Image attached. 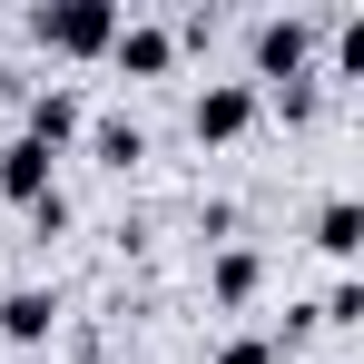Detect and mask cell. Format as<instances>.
Masks as SVG:
<instances>
[{"mask_svg":"<svg viewBox=\"0 0 364 364\" xmlns=\"http://www.w3.org/2000/svg\"><path fill=\"white\" fill-rule=\"evenodd\" d=\"M119 0H40L30 10V40L50 50V60H109V40H119Z\"/></svg>","mask_w":364,"mask_h":364,"instance_id":"cell-1","label":"cell"},{"mask_svg":"<svg viewBox=\"0 0 364 364\" xmlns=\"http://www.w3.org/2000/svg\"><path fill=\"white\" fill-rule=\"evenodd\" d=\"M246 50H256V79H266V89H286V79H315V50H325V20H315V10H266ZM256 79H246V89H256Z\"/></svg>","mask_w":364,"mask_h":364,"instance_id":"cell-2","label":"cell"},{"mask_svg":"<svg viewBox=\"0 0 364 364\" xmlns=\"http://www.w3.org/2000/svg\"><path fill=\"white\" fill-rule=\"evenodd\" d=\"M256 109H266V99H256L246 79H207V89L187 99V138H197V148H237L246 128H256Z\"/></svg>","mask_w":364,"mask_h":364,"instance_id":"cell-3","label":"cell"},{"mask_svg":"<svg viewBox=\"0 0 364 364\" xmlns=\"http://www.w3.org/2000/svg\"><path fill=\"white\" fill-rule=\"evenodd\" d=\"M50 335H60V286H10L0 296V345L10 355H40Z\"/></svg>","mask_w":364,"mask_h":364,"instance_id":"cell-4","label":"cell"},{"mask_svg":"<svg viewBox=\"0 0 364 364\" xmlns=\"http://www.w3.org/2000/svg\"><path fill=\"white\" fill-rule=\"evenodd\" d=\"M79 128H89V109H79V89H60V79L20 99V138H40L50 158H60V148H79Z\"/></svg>","mask_w":364,"mask_h":364,"instance_id":"cell-5","label":"cell"},{"mask_svg":"<svg viewBox=\"0 0 364 364\" xmlns=\"http://www.w3.org/2000/svg\"><path fill=\"white\" fill-rule=\"evenodd\" d=\"M207 296L227 305V315H246V305L266 296V246H246V237H227L217 256H207Z\"/></svg>","mask_w":364,"mask_h":364,"instance_id":"cell-6","label":"cell"},{"mask_svg":"<svg viewBox=\"0 0 364 364\" xmlns=\"http://www.w3.org/2000/svg\"><path fill=\"white\" fill-rule=\"evenodd\" d=\"M50 187H60V158H50L40 138H0V197H10V207H40Z\"/></svg>","mask_w":364,"mask_h":364,"instance_id":"cell-7","label":"cell"},{"mask_svg":"<svg viewBox=\"0 0 364 364\" xmlns=\"http://www.w3.org/2000/svg\"><path fill=\"white\" fill-rule=\"evenodd\" d=\"M109 69H128V79H168V69H178V40H168V20H119V40H109Z\"/></svg>","mask_w":364,"mask_h":364,"instance_id":"cell-8","label":"cell"},{"mask_svg":"<svg viewBox=\"0 0 364 364\" xmlns=\"http://www.w3.org/2000/svg\"><path fill=\"white\" fill-rule=\"evenodd\" d=\"M79 148H89L109 178H128V168L148 158V128H138V119H89V128H79Z\"/></svg>","mask_w":364,"mask_h":364,"instance_id":"cell-9","label":"cell"},{"mask_svg":"<svg viewBox=\"0 0 364 364\" xmlns=\"http://www.w3.org/2000/svg\"><path fill=\"white\" fill-rule=\"evenodd\" d=\"M315 246H325L335 266L364 256V207H355V197H325V207H315Z\"/></svg>","mask_w":364,"mask_h":364,"instance_id":"cell-10","label":"cell"},{"mask_svg":"<svg viewBox=\"0 0 364 364\" xmlns=\"http://www.w3.org/2000/svg\"><path fill=\"white\" fill-rule=\"evenodd\" d=\"M256 99H276V119H286V128H305L315 109H325V79H286V89H256Z\"/></svg>","mask_w":364,"mask_h":364,"instance_id":"cell-11","label":"cell"},{"mask_svg":"<svg viewBox=\"0 0 364 364\" xmlns=\"http://www.w3.org/2000/svg\"><path fill=\"white\" fill-rule=\"evenodd\" d=\"M315 325H364V286H355V276H335V286H325Z\"/></svg>","mask_w":364,"mask_h":364,"instance_id":"cell-12","label":"cell"},{"mask_svg":"<svg viewBox=\"0 0 364 364\" xmlns=\"http://www.w3.org/2000/svg\"><path fill=\"white\" fill-rule=\"evenodd\" d=\"M207 364H286V355H276L266 335H227V345H217V355H207Z\"/></svg>","mask_w":364,"mask_h":364,"instance_id":"cell-13","label":"cell"},{"mask_svg":"<svg viewBox=\"0 0 364 364\" xmlns=\"http://www.w3.org/2000/svg\"><path fill=\"white\" fill-rule=\"evenodd\" d=\"M20 217H30V237H60V227H69V197L50 187V197H40V207H20Z\"/></svg>","mask_w":364,"mask_h":364,"instance_id":"cell-14","label":"cell"},{"mask_svg":"<svg viewBox=\"0 0 364 364\" xmlns=\"http://www.w3.org/2000/svg\"><path fill=\"white\" fill-rule=\"evenodd\" d=\"M10 364H30V355H10Z\"/></svg>","mask_w":364,"mask_h":364,"instance_id":"cell-15","label":"cell"},{"mask_svg":"<svg viewBox=\"0 0 364 364\" xmlns=\"http://www.w3.org/2000/svg\"><path fill=\"white\" fill-rule=\"evenodd\" d=\"M89 364H99V355H89Z\"/></svg>","mask_w":364,"mask_h":364,"instance_id":"cell-16","label":"cell"}]
</instances>
